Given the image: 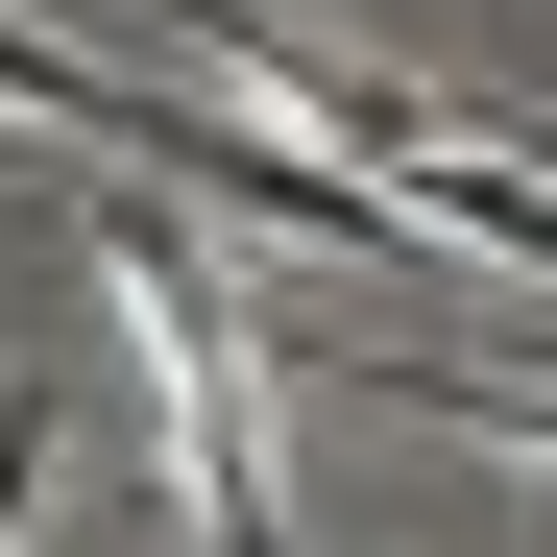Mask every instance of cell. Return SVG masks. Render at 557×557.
<instances>
[{
    "instance_id": "1",
    "label": "cell",
    "mask_w": 557,
    "mask_h": 557,
    "mask_svg": "<svg viewBox=\"0 0 557 557\" xmlns=\"http://www.w3.org/2000/svg\"><path fill=\"white\" fill-rule=\"evenodd\" d=\"M0 122H49V146H98V170H146V146H170V73H98V49H49L25 0H0Z\"/></svg>"
},
{
    "instance_id": "2",
    "label": "cell",
    "mask_w": 557,
    "mask_h": 557,
    "mask_svg": "<svg viewBox=\"0 0 557 557\" xmlns=\"http://www.w3.org/2000/svg\"><path fill=\"white\" fill-rule=\"evenodd\" d=\"M49 509V388H0V533Z\"/></svg>"
},
{
    "instance_id": "3",
    "label": "cell",
    "mask_w": 557,
    "mask_h": 557,
    "mask_svg": "<svg viewBox=\"0 0 557 557\" xmlns=\"http://www.w3.org/2000/svg\"><path fill=\"white\" fill-rule=\"evenodd\" d=\"M0 557H25V533H0Z\"/></svg>"
}]
</instances>
